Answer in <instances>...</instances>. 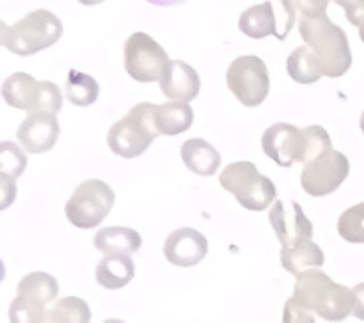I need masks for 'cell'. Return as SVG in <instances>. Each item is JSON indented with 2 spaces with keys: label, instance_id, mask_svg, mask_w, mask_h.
I'll list each match as a JSON object with an SVG mask.
<instances>
[{
  "label": "cell",
  "instance_id": "6da1fadb",
  "mask_svg": "<svg viewBox=\"0 0 364 323\" xmlns=\"http://www.w3.org/2000/svg\"><path fill=\"white\" fill-rule=\"evenodd\" d=\"M294 298L311 314L327 322H341L354 314V290L334 283L320 268H309L299 273Z\"/></svg>",
  "mask_w": 364,
  "mask_h": 323
},
{
  "label": "cell",
  "instance_id": "7a4b0ae2",
  "mask_svg": "<svg viewBox=\"0 0 364 323\" xmlns=\"http://www.w3.org/2000/svg\"><path fill=\"white\" fill-rule=\"evenodd\" d=\"M299 31L306 45L316 53L323 66V75L340 78L350 70L352 52L348 38L341 27L329 20L327 14L318 18L301 16Z\"/></svg>",
  "mask_w": 364,
  "mask_h": 323
},
{
  "label": "cell",
  "instance_id": "3957f363",
  "mask_svg": "<svg viewBox=\"0 0 364 323\" xmlns=\"http://www.w3.org/2000/svg\"><path fill=\"white\" fill-rule=\"evenodd\" d=\"M63 21L48 9H36L13 25L0 23V43L18 57H31L63 38Z\"/></svg>",
  "mask_w": 364,
  "mask_h": 323
},
{
  "label": "cell",
  "instance_id": "277c9868",
  "mask_svg": "<svg viewBox=\"0 0 364 323\" xmlns=\"http://www.w3.org/2000/svg\"><path fill=\"white\" fill-rule=\"evenodd\" d=\"M153 103H137L123 119L112 124L107 135L110 151L121 158H137L153 144L160 131L155 124Z\"/></svg>",
  "mask_w": 364,
  "mask_h": 323
},
{
  "label": "cell",
  "instance_id": "5b68a950",
  "mask_svg": "<svg viewBox=\"0 0 364 323\" xmlns=\"http://www.w3.org/2000/svg\"><path fill=\"white\" fill-rule=\"evenodd\" d=\"M220 187L249 212H263L276 201V185L252 162H233L220 173Z\"/></svg>",
  "mask_w": 364,
  "mask_h": 323
},
{
  "label": "cell",
  "instance_id": "8992f818",
  "mask_svg": "<svg viewBox=\"0 0 364 323\" xmlns=\"http://www.w3.org/2000/svg\"><path fill=\"white\" fill-rule=\"evenodd\" d=\"M4 102L23 112H53L63 109V92L59 85L48 80H36L28 73H13L2 85Z\"/></svg>",
  "mask_w": 364,
  "mask_h": 323
},
{
  "label": "cell",
  "instance_id": "52a82bcc",
  "mask_svg": "<svg viewBox=\"0 0 364 323\" xmlns=\"http://www.w3.org/2000/svg\"><path fill=\"white\" fill-rule=\"evenodd\" d=\"M116 202L112 188L102 180L82 181L68 199L64 212L70 224L78 229H92L100 226Z\"/></svg>",
  "mask_w": 364,
  "mask_h": 323
},
{
  "label": "cell",
  "instance_id": "ba28073f",
  "mask_svg": "<svg viewBox=\"0 0 364 323\" xmlns=\"http://www.w3.org/2000/svg\"><path fill=\"white\" fill-rule=\"evenodd\" d=\"M295 9L297 7L291 0H267L245 9L238 18V28L251 39L276 35L279 41H283L297 20Z\"/></svg>",
  "mask_w": 364,
  "mask_h": 323
},
{
  "label": "cell",
  "instance_id": "9c48e42d",
  "mask_svg": "<svg viewBox=\"0 0 364 323\" xmlns=\"http://www.w3.org/2000/svg\"><path fill=\"white\" fill-rule=\"evenodd\" d=\"M124 71L141 84L160 82L169 67L166 50L146 32H134L123 46Z\"/></svg>",
  "mask_w": 364,
  "mask_h": 323
},
{
  "label": "cell",
  "instance_id": "30bf717a",
  "mask_svg": "<svg viewBox=\"0 0 364 323\" xmlns=\"http://www.w3.org/2000/svg\"><path fill=\"white\" fill-rule=\"evenodd\" d=\"M228 89L245 106H258L270 92L267 64L256 55H240L226 71Z\"/></svg>",
  "mask_w": 364,
  "mask_h": 323
},
{
  "label": "cell",
  "instance_id": "8fae6325",
  "mask_svg": "<svg viewBox=\"0 0 364 323\" xmlns=\"http://www.w3.org/2000/svg\"><path fill=\"white\" fill-rule=\"evenodd\" d=\"M348 173H350V162L347 156L336 149H329L304 163L301 185L306 194L313 197H323L336 192L348 177Z\"/></svg>",
  "mask_w": 364,
  "mask_h": 323
},
{
  "label": "cell",
  "instance_id": "7c38bea8",
  "mask_svg": "<svg viewBox=\"0 0 364 323\" xmlns=\"http://www.w3.org/2000/svg\"><path fill=\"white\" fill-rule=\"evenodd\" d=\"M263 151L277 165L291 167L295 162L309 160V141L304 128L290 123H276L265 130L262 137Z\"/></svg>",
  "mask_w": 364,
  "mask_h": 323
},
{
  "label": "cell",
  "instance_id": "4fadbf2b",
  "mask_svg": "<svg viewBox=\"0 0 364 323\" xmlns=\"http://www.w3.org/2000/svg\"><path fill=\"white\" fill-rule=\"evenodd\" d=\"M269 220L281 247H295L313 238V224L299 202L291 201L288 209L283 201H276L269 212Z\"/></svg>",
  "mask_w": 364,
  "mask_h": 323
},
{
  "label": "cell",
  "instance_id": "5bb4252c",
  "mask_svg": "<svg viewBox=\"0 0 364 323\" xmlns=\"http://www.w3.org/2000/svg\"><path fill=\"white\" fill-rule=\"evenodd\" d=\"M59 135L60 124L53 112H31L16 131L18 142L32 155L48 153L55 146Z\"/></svg>",
  "mask_w": 364,
  "mask_h": 323
},
{
  "label": "cell",
  "instance_id": "9a60e30c",
  "mask_svg": "<svg viewBox=\"0 0 364 323\" xmlns=\"http://www.w3.org/2000/svg\"><path fill=\"white\" fill-rule=\"evenodd\" d=\"M208 252V240L203 233L192 227H180L167 236L164 243V256L174 266L188 268L205 259Z\"/></svg>",
  "mask_w": 364,
  "mask_h": 323
},
{
  "label": "cell",
  "instance_id": "2e32d148",
  "mask_svg": "<svg viewBox=\"0 0 364 323\" xmlns=\"http://www.w3.org/2000/svg\"><path fill=\"white\" fill-rule=\"evenodd\" d=\"M160 89L166 98L191 103L201 91V78L185 60H171L166 75L160 80Z\"/></svg>",
  "mask_w": 364,
  "mask_h": 323
},
{
  "label": "cell",
  "instance_id": "e0dca14e",
  "mask_svg": "<svg viewBox=\"0 0 364 323\" xmlns=\"http://www.w3.org/2000/svg\"><path fill=\"white\" fill-rule=\"evenodd\" d=\"M135 277V263L132 254L114 252L96 265V283L107 290H121L128 286Z\"/></svg>",
  "mask_w": 364,
  "mask_h": 323
},
{
  "label": "cell",
  "instance_id": "ac0fdd59",
  "mask_svg": "<svg viewBox=\"0 0 364 323\" xmlns=\"http://www.w3.org/2000/svg\"><path fill=\"white\" fill-rule=\"evenodd\" d=\"M181 160L191 173L198 176H213L220 167V153L205 138H188L180 149Z\"/></svg>",
  "mask_w": 364,
  "mask_h": 323
},
{
  "label": "cell",
  "instance_id": "d6986e66",
  "mask_svg": "<svg viewBox=\"0 0 364 323\" xmlns=\"http://www.w3.org/2000/svg\"><path fill=\"white\" fill-rule=\"evenodd\" d=\"M194 123V110L188 102L169 99L155 106V124L160 135H180Z\"/></svg>",
  "mask_w": 364,
  "mask_h": 323
},
{
  "label": "cell",
  "instance_id": "ffe728a7",
  "mask_svg": "<svg viewBox=\"0 0 364 323\" xmlns=\"http://www.w3.org/2000/svg\"><path fill=\"white\" fill-rule=\"evenodd\" d=\"M16 295L34 302V304L43 305V307H48L50 304L57 302L59 283L55 277L46 272H31L20 279Z\"/></svg>",
  "mask_w": 364,
  "mask_h": 323
},
{
  "label": "cell",
  "instance_id": "44dd1931",
  "mask_svg": "<svg viewBox=\"0 0 364 323\" xmlns=\"http://www.w3.org/2000/svg\"><path fill=\"white\" fill-rule=\"evenodd\" d=\"M142 238L132 227L114 226L103 227L95 234V247L103 254H114V252H123V254H134L141 248Z\"/></svg>",
  "mask_w": 364,
  "mask_h": 323
},
{
  "label": "cell",
  "instance_id": "7402d4cb",
  "mask_svg": "<svg viewBox=\"0 0 364 323\" xmlns=\"http://www.w3.org/2000/svg\"><path fill=\"white\" fill-rule=\"evenodd\" d=\"M326 261L323 251L313 240H306L295 247L281 248V265L294 275L309 268H320Z\"/></svg>",
  "mask_w": 364,
  "mask_h": 323
},
{
  "label": "cell",
  "instance_id": "603a6c76",
  "mask_svg": "<svg viewBox=\"0 0 364 323\" xmlns=\"http://www.w3.org/2000/svg\"><path fill=\"white\" fill-rule=\"evenodd\" d=\"M287 70L288 75L291 77V80H295L297 84L302 85L315 84L320 78L326 77V75H323L322 62H320L316 53L313 52L308 45L297 46V48L290 53V57H288L287 60Z\"/></svg>",
  "mask_w": 364,
  "mask_h": 323
},
{
  "label": "cell",
  "instance_id": "cb8c5ba5",
  "mask_svg": "<svg viewBox=\"0 0 364 323\" xmlns=\"http://www.w3.org/2000/svg\"><path fill=\"white\" fill-rule=\"evenodd\" d=\"M100 84L87 73L78 70H71L68 73L66 98L71 105L89 106L98 99Z\"/></svg>",
  "mask_w": 364,
  "mask_h": 323
},
{
  "label": "cell",
  "instance_id": "d4e9b609",
  "mask_svg": "<svg viewBox=\"0 0 364 323\" xmlns=\"http://www.w3.org/2000/svg\"><path fill=\"white\" fill-rule=\"evenodd\" d=\"M46 322L50 323H89L91 309L84 298L64 297L57 300L46 312Z\"/></svg>",
  "mask_w": 364,
  "mask_h": 323
},
{
  "label": "cell",
  "instance_id": "484cf974",
  "mask_svg": "<svg viewBox=\"0 0 364 323\" xmlns=\"http://www.w3.org/2000/svg\"><path fill=\"white\" fill-rule=\"evenodd\" d=\"M338 233L345 241L364 243V202L350 206L338 219Z\"/></svg>",
  "mask_w": 364,
  "mask_h": 323
},
{
  "label": "cell",
  "instance_id": "4316f807",
  "mask_svg": "<svg viewBox=\"0 0 364 323\" xmlns=\"http://www.w3.org/2000/svg\"><path fill=\"white\" fill-rule=\"evenodd\" d=\"M25 167H27V156L21 153V149L13 142L4 141L0 144V173L9 174L16 180L23 174Z\"/></svg>",
  "mask_w": 364,
  "mask_h": 323
},
{
  "label": "cell",
  "instance_id": "83f0119b",
  "mask_svg": "<svg viewBox=\"0 0 364 323\" xmlns=\"http://www.w3.org/2000/svg\"><path fill=\"white\" fill-rule=\"evenodd\" d=\"M283 319L287 323H315L316 316L311 314L308 309L302 307L294 297L287 302L284 305V312H283Z\"/></svg>",
  "mask_w": 364,
  "mask_h": 323
},
{
  "label": "cell",
  "instance_id": "f1b7e54d",
  "mask_svg": "<svg viewBox=\"0 0 364 323\" xmlns=\"http://www.w3.org/2000/svg\"><path fill=\"white\" fill-rule=\"evenodd\" d=\"M340 7H343L347 20L352 25L361 28L364 25V0H334Z\"/></svg>",
  "mask_w": 364,
  "mask_h": 323
},
{
  "label": "cell",
  "instance_id": "f546056e",
  "mask_svg": "<svg viewBox=\"0 0 364 323\" xmlns=\"http://www.w3.org/2000/svg\"><path fill=\"white\" fill-rule=\"evenodd\" d=\"M329 2L331 0H294L295 7L301 13V16L308 18H318L322 14H326Z\"/></svg>",
  "mask_w": 364,
  "mask_h": 323
},
{
  "label": "cell",
  "instance_id": "4dcf8cb0",
  "mask_svg": "<svg viewBox=\"0 0 364 323\" xmlns=\"http://www.w3.org/2000/svg\"><path fill=\"white\" fill-rule=\"evenodd\" d=\"M0 192H2V209H7L11 206V202H14L18 192L13 176H9L6 173H0Z\"/></svg>",
  "mask_w": 364,
  "mask_h": 323
},
{
  "label": "cell",
  "instance_id": "1f68e13d",
  "mask_svg": "<svg viewBox=\"0 0 364 323\" xmlns=\"http://www.w3.org/2000/svg\"><path fill=\"white\" fill-rule=\"evenodd\" d=\"M354 295H355V307H354V316L355 318L363 319L364 322V283L355 284L354 288Z\"/></svg>",
  "mask_w": 364,
  "mask_h": 323
},
{
  "label": "cell",
  "instance_id": "d6a6232c",
  "mask_svg": "<svg viewBox=\"0 0 364 323\" xmlns=\"http://www.w3.org/2000/svg\"><path fill=\"white\" fill-rule=\"evenodd\" d=\"M149 4H155V6H178V4H183L187 0H148Z\"/></svg>",
  "mask_w": 364,
  "mask_h": 323
},
{
  "label": "cell",
  "instance_id": "836d02e7",
  "mask_svg": "<svg viewBox=\"0 0 364 323\" xmlns=\"http://www.w3.org/2000/svg\"><path fill=\"white\" fill-rule=\"evenodd\" d=\"M80 4H84V6H98V4L105 2V0H78Z\"/></svg>",
  "mask_w": 364,
  "mask_h": 323
},
{
  "label": "cell",
  "instance_id": "e575fe53",
  "mask_svg": "<svg viewBox=\"0 0 364 323\" xmlns=\"http://www.w3.org/2000/svg\"><path fill=\"white\" fill-rule=\"evenodd\" d=\"M359 124H361V130H363V133H364V110H363V114H361V121H359Z\"/></svg>",
  "mask_w": 364,
  "mask_h": 323
},
{
  "label": "cell",
  "instance_id": "d590c367",
  "mask_svg": "<svg viewBox=\"0 0 364 323\" xmlns=\"http://www.w3.org/2000/svg\"><path fill=\"white\" fill-rule=\"evenodd\" d=\"M359 35H361V39H363V43H364V25L361 28H359Z\"/></svg>",
  "mask_w": 364,
  "mask_h": 323
}]
</instances>
